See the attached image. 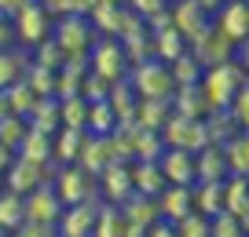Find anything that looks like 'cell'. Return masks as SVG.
Returning a JSON list of instances; mask_svg holds the SVG:
<instances>
[{
	"instance_id": "f1b7e54d",
	"label": "cell",
	"mask_w": 249,
	"mask_h": 237,
	"mask_svg": "<svg viewBox=\"0 0 249 237\" xmlns=\"http://www.w3.org/2000/svg\"><path fill=\"white\" fill-rule=\"evenodd\" d=\"M195 212L202 215L224 212V183H195Z\"/></svg>"
},
{
	"instance_id": "44dd1931",
	"label": "cell",
	"mask_w": 249,
	"mask_h": 237,
	"mask_svg": "<svg viewBox=\"0 0 249 237\" xmlns=\"http://www.w3.org/2000/svg\"><path fill=\"white\" fill-rule=\"evenodd\" d=\"M169 117H172V99H140L136 113H132V124L147 128V131H161Z\"/></svg>"
},
{
	"instance_id": "5b68a950",
	"label": "cell",
	"mask_w": 249,
	"mask_h": 237,
	"mask_svg": "<svg viewBox=\"0 0 249 237\" xmlns=\"http://www.w3.org/2000/svg\"><path fill=\"white\" fill-rule=\"evenodd\" d=\"M52 40L62 47L66 59H70V55H88V47H92V40H95V30H92V22H88L85 15H62L59 26H55V33H52Z\"/></svg>"
},
{
	"instance_id": "c3c4849f",
	"label": "cell",
	"mask_w": 249,
	"mask_h": 237,
	"mask_svg": "<svg viewBox=\"0 0 249 237\" xmlns=\"http://www.w3.org/2000/svg\"><path fill=\"white\" fill-rule=\"evenodd\" d=\"M4 190H8V183H4V175H0V193H4Z\"/></svg>"
},
{
	"instance_id": "9c48e42d",
	"label": "cell",
	"mask_w": 249,
	"mask_h": 237,
	"mask_svg": "<svg viewBox=\"0 0 249 237\" xmlns=\"http://www.w3.org/2000/svg\"><path fill=\"white\" fill-rule=\"evenodd\" d=\"M213 26L224 33L231 44L249 37V0H227L224 8L213 15Z\"/></svg>"
},
{
	"instance_id": "836d02e7",
	"label": "cell",
	"mask_w": 249,
	"mask_h": 237,
	"mask_svg": "<svg viewBox=\"0 0 249 237\" xmlns=\"http://www.w3.org/2000/svg\"><path fill=\"white\" fill-rule=\"evenodd\" d=\"M172 230H176V237H209V215L187 212L183 219L172 222Z\"/></svg>"
},
{
	"instance_id": "ba28073f",
	"label": "cell",
	"mask_w": 249,
	"mask_h": 237,
	"mask_svg": "<svg viewBox=\"0 0 249 237\" xmlns=\"http://www.w3.org/2000/svg\"><path fill=\"white\" fill-rule=\"evenodd\" d=\"M92 193H95V175H88L81 164H66L55 175V197L62 201V208L85 205V201H92Z\"/></svg>"
},
{
	"instance_id": "8d00e7d4",
	"label": "cell",
	"mask_w": 249,
	"mask_h": 237,
	"mask_svg": "<svg viewBox=\"0 0 249 237\" xmlns=\"http://www.w3.org/2000/svg\"><path fill=\"white\" fill-rule=\"evenodd\" d=\"M26 131H30L26 128V117H4V121H0V142L15 150V146L26 139Z\"/></svg>"
},
{
	"instance_id": "d590c367",
	"label": "cell",
	"mask_w": 249,
	"mask_h": 237,
	"mask_svg": "<svg viewBox=\"0 0 249 237\" xmlns=\"http://www.w3.org/2000/svg\"><path fill=\"white\" fill-rule=\"evenodd\" d=\"M33 51H37L33 66H44V69H52V73H55V69H62V62H66V55H62V47L55 44V40H40Z\"/></svg>"
},
{
	"instance_id": "d6986e66",
	"label": "cell",
	"mask_w": 249,
	"mask_h": 237,
	"mask_svg": "<svg viewBox=\"0 0 249 237\" xmlns=\"http://www.w3.org/2000/svg\"><path fill=\"white\" fill-rule=\"evenodd\" d=\"M95 212L99 208L92 205V201H85V205H66L62 208V237H92V226H95Z\"/></svg>"
},
{
	"instance_id": "2e32d148",
	"label": "cell",
	"mask_w": 249,
	"mask_h": 237,
	"mask_svg": "<svg viewBox=\"0 0 249 237\" xmlns=\"http://www.w3.org/2000/svg\"><path fill=\"white\" fill-rule=\"evenodd\" d=\"M114 161V150H110V139L107 135H88L85 131V142H81V153H77V164L88 172V175H99L107 164Z\"/></svg>"
},
{
	"instance_id": "60d3db41",
	"label": "cell",
	"mask_w": 249,
	"mask_h": 237,
	"mask_svg": "<svg viewBox=\"0 0 249 237\" xmlns=\"http://www.w3.org/2000/svg\"><path fill=\"white\" fill-rule=\"evenodd\" d=\"M147 237H176V230H172V222L158 219V222H150V226H147Z\"/></svg>"
},
{
	"instance_id": "f546056e",
	"label": "cell",
	"mask_w": 249,
	"mask_h": 237,
	"mask_svg": "<svg viewBox=\"0 0 249 237\" xmlns=\"http://www.w3.org/2000/svg\"><path fill=\"white\" fill-rule=\"evenodd\" d=\"M169 73H172V84H176V88H187V84H198L205 69L198 66V59H195L191 51H183L179 59L169 62Z\"/></svg>"
},
{
	"instance_id": "7bdbcfd3",
	"label": "cell",
	"mask_w": 249,
	"mask_h": 237,
	"mask_svg": "<svg viewBox=\"0 0 249 237\" xmlns=\"http://www.w3.org/2000/svg\"><path fill=\"white\" fill-rule=\"evenodd\" d=\"M11 40H15V30H11V18H4V15H0V51H4V47H8Z\"/></svg>"
},
{
	"instance_id": "484cf974",
	"label": "cell",
	"mask_w": 249,
	"mask_h": 237,
	"mask_svg": "<svg viewBox=\"0 0 249 237\" xmlns=\"http://www.w3.org/2000/svg\"><path fill=\"white\" fill-rule=\"evenodd\" d=\"M117 113L110 110V102H88V117H85V131L88 135H110V131L117 128Z\"/></svg>"
},
{
	"instance_id": "8992f818",
	"label": "cell",
	"mask_w": 249,
	"mask_h": 237,
	"mask_svg": "<svg viewBox=\"0 0 249 237\" xmlns=\"http://www.w3.org/2000/svg\"><path fill=\"white\" fill-rule=\"evenodd\" d=\"M161 142L165 146H176V150L187 153H198L209 139H205V121H195V117H183V113H172L161 128Z\"/></svg>"
},
{
	"instance_id": "bcb514c9",
	"label": "cell",
	"mask_w": 249,
	"mask_h": 237,
	"mask_svg": "<svg viewBox=\"0 0 249 237\" xmlns=\"http://www.w3.org/2000/svg\"><path fill=\"white\" fill-rule=\"evenodd\" d=\"M22 4H26V0H0V15H4V18H11L18 8H22Z\"/></svg>"
},
{
	"instance_id": "4316f807",
	"label": "cell",
	"mask_w": 249,
	"mask_h": 237,
	"mask_svg": "<svg viewBox=\"0 0 249 237\" xmlns=\"http://www.w3.org/2000/svg\"><path fill=\"white\" fill-rule=\"evenodd\" d=\"M224 208L234 215L249 212V179L246 175H227L224 179Z\"/></svg>"
},
{
	"instance_id": "ab89813d",
	"label": "cell",
	"mask_w": 249,
	"mask_h": 237,
	"mask_svg": "<svg viewBox=\"0 0 249 237\" xmlns=\"http://www.w3.org/2000/svg\"><path fill=\"white\" fill-rule=\"evenodd\" d=\"M169 4L165 0H128V11H132L136 18H143V22H150V18L158 15V11H165Z\"/></svg>"
},
{
	"instance_id": "3957f363",
	"label": "cell",
	"mask_w": 249,
	"mask_h": 237,
	"mask_svg": "<svg viewBox=\"0 0 249 237\" xmlns=\"http://www.w3.org/2000/svg\"><path fill=\"white\" fill-rule=\"evenodd\" d=\"M128 77H132V92L140 99H172V92H176L169 66L158 59H143L136 66H128Z\"/></svg>"
},
{
	"instance_id": "cb8c5ba5",
	"label": "cell",
	"mask_w": 249,
	"mask_h": 237,
	"mask_svg": "<svg viewBox=\"0 0 249 237\" xmlns=\"http://www.w3.org/2000/svg\"><path fill=\"white\" fill-rule=\"evenodd\" d=\"M121 215H124L128 222H136V226H143V230H147L150 222H158V219H161V215H158L154 197H143V193H128V197H124Z\"/></svg>"
},
{
	"instance_id": "4fadbf2b",
	"label": "cell",
	"mask_w": 249,
	"mask_h": 237,
	"mask_svg": "<svg viewBox=\"0 0 249 237\" xmlns=\"http://www.w3.org/2000/svg\"><path fill=\"white\" fill-rule=\"evenodd\" d=\"M154 205H158V215H161L165 222H176V219H183L187 212H195V186H176V183H169V186L154 197Z\"/></svg>"
},
{
	"instance_id": "681fc988",
	"label": "cell",
	"mask_w": 249,
	"mask_h": 237,
	"mask_svg": "<svg viewBox=\"0 0 249 237\" xmlns=\"http://www.w3.org/2000/svg\"><path fill=\"white\" fill-rule=\"evenodd\" d=\"M0 237H8V230H4V226H0Z\"/></svg>"
},
{
	"instance_id": "74e56055",
	"label": "cell",
	"mask_w": 249,
	"mask_h": 237,
	"mask_svg": "<svg viewBox=\"0 0 249 237\" xmlns=\"http://www.w3.org/2000/svg\"><path fill=\"white\" fill-rule=\"evenodd\" d=\"M227 113L234 117V124H238V131H249V84L242 88L238 95L231 99V106H227Z\"/></svg>"
},
{
	"instance_id": "8fae6325",
	"label": "cell",
	"mask_w": 249,
	"mask_h": 237,
	"mask_svg": "<svg viewBox=\"0 0 249 237\" xmlns=\"http://www.w3.org/2000/svg\"><path fill=\"white\" fill-rule=\"evenodd\" d=\"M158 168H161L165 183L176 186H195V153L176 150V146H165L161 157H158Z\"/></svg>"
},
{
	"instance_id": "d4e9b609",
	"label": "cell",
	"mask_w": 249,
	"mask_h": 237,
	"mask_svg": "<svg viewBox=\"0 0 249 237\" xmlns=\"http://www.w3.org/2000/svg\"><path fill=\"white\" fill-rule=\"evenodd\" d=\"M81 142H85V131H73V128H59L52 135V157L62 164H77V153Z\"/></svg>"
},
{
	"instance_id": "83f0119b",
	"label": "cell",
	"mask_w": 249,
	"mask_h": 237,
	"mask_svg": "<svg viewBox=\"0 0 249 237\" xmlns=\"http://www.w3.org/2000/svg\"><path fill=\"white\" fill-rule=\"evenodd\" d=\"M161 150H165L161 131H147V128L132 131V161H158Z\"/></svg>"
},
{
	"instance_id": "7402d4cb",
	"label": "cell",
	"mask_w": 249,
	"mask_h": 237,
	"mask_svg": "<svg viewBox=\"0 0 249 237\" xmlns=\"http://www.w3.org/2000/svg\"><path fill=\"white\" fill-rule=\"evenodd\" d=\"M183 51H187V40L179 37L176 30H154L150 33V59H158V62L169 66V62L179 59Z\"/></svg>"
},
{
	"instance_id": "f6af8a7d",
	"label": "cell",
	"mask_w": 249,
	"mask_h": 237,
	"mask_svg": "<svg viewBox=\"0 0 249 237\" xmlns=\"http://www.w3.org/2000/svg\"><path fill=\"white\" fill-rule=\"evenodd\" d=\"M195 4H198V8H202L205 15H209V18H213V15H216V11L224 8V4H227V0H195Z\"/></svg>"
},
{
	"instance_id": "f35d334b",
	"label": "cell",
	"mask_w": 249,
	"mask_h": 237,
	"mask_svg": "<svg viewBox=\"0 0 249 237\" xmlns=\"http://www.w3.org/2000/svg\"><path fill=\"white\" fill-rule=\"evenodd\" d=\"M26 84H30L40 99H44V95H55V73H52V69H44V66H33Z\"/></svg>"
},
{
	"instance_id": "e0dca14e",
	"label": "cell",
	"mask_w": 249,
	"mask_h": 237,
	"mask_svg": "<svg viewBox=\"0 0 249 237\" xmlns=\"http://www.w3.org/2000/svg\"><path fill=\"white\" fill-rule=\"evenodd\" d=\"M172 113H183V117H195V121H205L213 113L209 99H205L202 84H187L172 92Z\"/></svg>"
},
{
	"instance_id": "e575fe53",
	"label": "cell",
	"mask_w": 249,
	"mask_h": 237,
	"mask_svg": "<svg viewBox=\"0 0 249 237\" xmlns=\"http://www.w3.org/2000/svg\"><path fill=\"white\" fill-rule=\"evenodd\" d=\"M18 77H22V55H15V51H0V92L4 88H11V84H18Z\"/></svg>"
},
{
	"instance_id": "ee69618b",
	"label": "cell",
	"mask_w": 249,
	"mask_h": 237,
	"mask_svg": "<svg viewBox=\"0 0 249 237\" xmlns=\"http://www.w3.org/2000/svg\"><path fill=\"white\" fill-rule=\"evenodd\" d=\"M11 161H15V150H11V146H4V142H0V175H4V172L11 168Z\"/></svg>"
},
{
	"instance_id": "7c38bea8",
	"label": "cell",
	"mask_w": 249,
	"mask_h": 237,
	"mask_svg": "<svg viewBox=\"0 0 249 237\" xmlns=\"http://www.w3.org/2000/svg\"><path fill=\"white\" fill-rule=\"evenodd\" d=\"M44 172H48V164L30 161V157H18V161H11V168H8V175H4V183H8V190H11V193L26 197L30 190L44 186Z\"/></svg>"
},
{
	"instance_id": "ac0fdd59",
	"label": "cell",
	"mask_w": 249,
	"mask_h": 237,
	"mask_svg": "<svg viewBox=\"0 0 249 237\" xmlns=\"http://www.w3.org/2000/svg\"><path fill=\"white\" fill-rule=\"evenodd\" d=\"M128 175H132V193H143V197H158L169 186L161 168H158V161H132L128 164Z\"/></svg>"
},
{
	"instance_id": "ffe728a7",
	"label": "cell",
	"mask_w": 249,
	"mask_h": 237,
	"mask_svg": "<svg viewBox=\"0 0 249 237\" xmlns=\"http://www.w3.org/2000/svg\"><path fill=\"white\" fill-rule=\"evenodd\" d=\"M95 179H99L103 193H107L114 205H121V201L132 193V175H128V164H124V161H110Z\"/></svg>"
},
{
	"instance_id": "9a60e30c",
	"label": "cell",
	"mask_w": 249,
	"mask_h": 237,
	"mask_svg": "<svg viewBox=\"0 0 249 237\" xmlns=\"http://www.w3.org/2000/svg\"><path fill=\"white\" fill-rule=\"evenodd\" d=\"M227 179V161H224V146L205 142L195 153V183H224Z\"/></svg>"
},
{
	"instance_id": "b9f144b4",
	"label": "cell",
	"mask_w": 249,
	"mask_h": 237,
	"mask_svg": "<svg viewBox=\"0 0 249 237\" xmlns=\"http://www.w3.org/2000/svg\"><path fill=\"white\" fill-rule=\"evenodd\" d=\"M234 62H238V66H242V69L249 73V37L234 44Z\"/></svg>"
},
{
	"instance_id": "4dcf8cb0",
	"label": "cell",
	"mask_w": 249,
	"mask_h": 237,
	"mask_svg": "<svg viewBox=\"0 0 249 237\" xmlns=\"http://www.w3.org/2000/svg\"><path fill=\"white\" fill-rule=\"evenodd\" d=\"M26 222V208H22V197L18 193H11V190H4L0 193V226L8 230H18Z\"/></svg>"
},
{
	"instance_id": "52a82bcc",
	"label": "cell",
	"mask_w": 249,
	"mask_h": 237,
	"mask_svg": "<svg viewBox=\"0 0 249 237\" xmlns=\"http://www.w3.org/2000/svg\"><path fill=\"white\" fill-rule=\"evenodd\" d=\"M187 51L198 59V66L202 69H209V66H220V62H227V59H234V44L224 37V33L216 30V26H205L202 33H198L191 44H187Z\"/></svg>"
},
{
	"instance_id": "277c9868",
	"label": "cell",
	"mask_w": 249,
	"mask_h": 237,
	"mask_svg": "<svg viewBox=\"0 0 249 237\" xmlns=\"http://www.w3.org/2000/svg\"><path fill=\"white\" fill-rule=\"evenodd\" d=\"M11 30H15V40L26 47H37L40 40H48L52 33V15L40 8L37 0H26L22 8L11 15Z\"/></svg>"
},
{
	"instance_id": "30bf717a",
	"label": "cell",
	"mask_w": 249,
	"mask_h": 237,
	"mask_svg": "<svg viewBox=\"0 0 249 237\" xmlns=\"http://www.w3.org/2000/svg\"><path fill=\"white\" fill-rule=\"evenodd\" d=\"M22 208H26V222H40V226H52L62 215V201L55 197V190H48V186L30 190L22 197Z\"/></svg>"
},
{
	"instance_id": "1f68e13d",
	"label": "cell",
	"mask_w": 249,
	"mask_h": 237,
	"mask_svg": "<svg viewBox=\"0 0 249 237\" xmlns=\"http://www.w3.org/2000/svg\"><path fill=\"white\" fill-rule=\"evenodd\" d=\"M209 237H246V230H242V215L234 212H216L209 215Z\"/></svg>"
},
{
	"instance_id": "7a4b0ae2",
	"label": "cell",
	"mask_w": 249,
	"mask_h": 237,
	"mask_svg": "<svg viewBox=\"0 0 249 237\" xmlns=\"http://www.w3.org/2000/svg\"><path fill=\"white\" fill-rule=\"evenodd\" d=\"M88 69H92L95 77H103V80H110V84L124 80V73H128V55H124L121 40L117 37H95L92 47H88Z\"/></svg>"
},
{
	"instance_id": "d6a6232c",
	"label": "cell",
	"mask_w": 249,
	"mask_h": 237,
	"mask_svg": "<svg viewBox=\"0 0 249 237\" xmlns=\"http://www.w3.org/2000/svg\"><path fill=\"white\" fill-rule=\"evenodd\" d=\"M121 230H124L121 208H103V212H95V226H92L95 237H121Z\"/></svg>"
},
{
	"instance_id": "7dc6e473",
	"label": "cell",
	"mask_w": 249,
	"mask_h": 237,
	"mask_svg": "<svg viewBox=\"0 0 249 237\" xmlns=\"http://www.w3.org/2000/svg\"><path fill=\"white\" fill-rule=\"evenodd\" d=\"M242 230H246V237H249V212L242 215Z\"/></svg>"
},
{
	"instance_id": "603a6c76",
	"label": "cell",
	"mask_w": 249,
	"mask_h": 237,
	"mask_svg": "<svg viewBox=\"0 0 249 237\" xmlns=\"http://www.w3.org/2000/svg\"><path fill=\"white\" fill-rule=\"evenodd\" d=\"M224 161H227V175L249 179V131H238L234 139L224 142Z\"/></svg>"
},
{
	"instance_id": "6da1fadb",
	"label": "cell",
	"mask_w": 249,
	"mask_h": 237,
	"mask_svg": "<svg viewBox=\"0 0 249 237\" xmlns=\"http://www.w3.org/2000/svg\"><path fill=\"white\" fill-rule=\"evenodd\" d=\"M198 84H202V92H205V99H209L213 110H227V106H231V99L249 84V73L234 59H227V62H220V66L205 69Z\"/></svg>"
},
{
	"instance_id": "5bb4252c",
	"label": "cell",
	"mask_w": 249,
	"mask_h": 237,
	"mask_svg": "<svg viewBox=\"0 0 249 237\" xmlns=\"http://www.w3.org/2000/svg\"><path fill=\"white\" fill-rule=\"evenodd\" d=\"M169 8H172V30H176L179 37L187 40V44H191V40H195L198 33H202L205 26L213 22V18L205 15L202 8H198L195 0H172Z\"/></svg>"
}]
</instances>
